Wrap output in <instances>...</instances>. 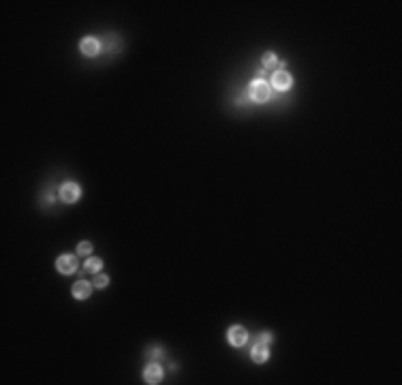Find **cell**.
Segmentation results:
<instances>
[{
  "mask_svg": "<svg viewBox=\"0 0 402 385\" xmlns=\"http://www.w3.org/2000/svg\"><path fill=\"white\" fill-rule=\"evenodd\" d=\"M270 83H267L265 79H255L248 83V94L257 99V101H267L270 99Z\"/></svg>",
  "mask_w": 402,
  "mask_h": 385,
  "instance_id": "obj_1",
  "label": "cell"
},
{
  "mask_svg": "<svg viewBox=\"0 0 402 385\" xmlns=\"http://www.w3.org/2000/svg\"><path fill=\"white\" fill-rule=\"evenodd\" d=\"M58 192H60V199L62 202H66V204H73V202H77L79 199V186L75 182H64V184H60V188H58Z\"/></svg>",
  "mask_w": 402,
  "mask_h": 385,
  "instance_id": "obj_2",
  "label": "cell"
},
{
  "mask_svg": "<svg viewBox=\"0 0 402 385\" xmlns=\"http://www.w3.org/2000/svg\"><path fill=\"white\" fill-rule=\"evenodd\" d=\"M56 267H58V272H60V274H73L75 270H77V257H75V255L58 257Z\"/></svg>",
  "mask_w": 402,
  "mask_h": 385,
  "instance_id": "obj_3",
  "label": "cell"
},
{
  "mask_svg": "<svg viewBox=\"0 0 402 385\" xmlns=\"http://www.w3.org/2000/svg\"><path fill=\"white\" fill-rule=\"evenodd\" d=\"M144 379H146V383H150V385L161 383V379H163V368L158 366L156 362H150V364L146 366V370H144Z\"/></svg>",
  "mask_w": 402,
  "mask_h": 385,
  "instance_id": "obj_4",
  "label": "cell"
},
{
  "mask_svg": "<svg viewBox=\"0 0 402 385\" xmlns=\"http://www.w3.org/2000/svg\"><path fill=\"white\" fill-rule=\"evenodd\" d=\"M291 83H293V79H291V75L287 73V71H276L274 73V77H272V86L278 90V92H284V90H289L291 88Z\"/></svg>",
  "mask_w": 402,
  "mask_h": 385,
  "instance_id": "obj_5",
  "label": "cell"
},
{
  "mask_svg": "<svg viewBox=\"0 0 402 385\" xmlns=\"http://www.w3.org/2000/svg\"><path fill=\"white\" fill-rule=\"evenodd\" d=\"M79 49H81L83 56L92 58V56H96L100 52V43H98V39H94V37H86V39H81Z\"/></svg>",
  "mask_w": 402,
  "mask_h": 385,
  "instance_id": "obj_6",
  "label": "cell"
},
{
  "mask_svg": "<svg viewBox=\"0 0 402 385\" xmlns=\"http://www.w3.org/2000/svg\"><path fill=\"white\" fill-rule=\"evenodd\" d=\"M227 338H229V342L233 347H242L246 342L248 334H246V330L242 328V325H233V328L229 330V334H227Z\"/></svg>",
  "mask_w": 402,
  "mask_h": 385,
  "instance_id": "obj_7",
  "label": "cell"
},
{
  "mask_svg": "<svg viewBox=\"0 0 402 385\" xmlns=\"http://www.w3.org/2000/svg\"><path fill=\"white\" fill-rule=\"evenodd\" d=\"M250 355H253L255 364H263V362H267V357H270V351H267V345L257 342V345L253 347V351H250Z\"/></svg>",
  "mask_w": 402,
  "mask_h": 385,
  "instance_id": "obj_8",
  "label": "cell"
},
{
  "mask_svg": "<svg viewBox=\"0 0 402 385\" xmlns=\"http://www.w3.org/2000/svg\"><path fill=\"white\" fill-rule=\"evenodd\" d=\"M73 296L77 298V300H86V298L90 296V284H88L86 280L75 282V284H73Z\"/></svg>",
  "mask_w": 402,
  "mask_h": 385,
  "instance_id": "obj_9",
  "label": "cell"
},
{
  "mask_svg": "<svg viewBox=\"0 0 402 385\" xmlns=\"http://www.w3.org/2000/svg\"><path fill=\"white\" fill-rule=\"evenodd\" d=\"M98 270H100V261H98V259H88V261H86V272L88 274H98Z\"/></svg>",
  "mask_w": 402,
  "mask_h": 385,
  "instance_id": "obj_10",
  "label": "cell"
},
{
  "mask_svg": "<svg viewBox=\"0 0 402 385\" xmlns=\"http://www.w3.org/2000/svg\"><path fill=\"white\" fill-rule=\"evenodd\" d=\"M77 253L79 255H90L92 253V244H90V242H81V244L77 246Z\"/></svg>",
  "mask_w": 402,
  "mask_h": 385,
  "instance_id": "obj_11",
  "label": "cell"
},
{
  "mask_svg": "<svg viewBox=\"0 0 402 385\" xmlns=\"http://www.w3.org/2000/svg\"><path fill=\"white\" fill-rule=\"evenodd\" d=\"M257 342H263V345H270V342H272V334H270V332H261V334H259V336H257Z\"/></svg>",
  "mask_w": 402,
  "mask_h": 385,
  "instance_id": "obj_12",
  "label": "cell"
},
{
  "mask_svg": "<svg viewBox=\"0 0 402 385\" xmlns=\"http://www.w3.org/2000/svg\"><path fill=\"white\" fill-rule=\"evenodd\" d=\"M263 64H265V66H272V64H276V54H272V52L263 54Z\"/></svg>",
  "mask_w": 402,
  "mask_h": 385,
  "instance_id": "obj_13",
  "label": "cell"
},
{
  "mask_svg": "<svg viewBox=\"0 0 402 385\" xmlns=\"http://www.w3.org/2000/svg\"><path fill=\"white\" fill-rule=\"evenodd\" d=\"M107 284V276L105 274H96L94 276V287H105Z\"/></svg>",
  "mask_w": 402,
  "mask_h": 385,
  "instance_id": "obj_14",
  "label": "cell"
}]
</instances>
